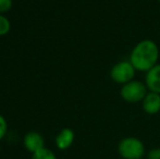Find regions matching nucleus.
I'll list each match as a JSON object with an SVG mask.
<instances>
[{
	"mask_svg": "<svg viewBox=\"0 0 160 159\" xmlns=\"http://www.w3.org/2000/svg\"><path fill=\"white\" fill-rule=\"evenodd\" d=\"M23 145L25 149L34 154L35 152L45 147V140L40 133L36 131H30L25 134L23 138Z\"/></svg>",
	"mask_w": 160,
	"mask_h": 159,
	"instance_id": "obj_5",
	"label": "nucleus"
},
{
	"mask_svg": "<svg viewBox=\"0 0 160 159\" xmlns=\"http://www.w3.org/2000/svg\"><path fill=\"white\" fill-rule=\"evenodd\" d=\"M159 56L160 51L157 42L152 39H143L132 49L128 60L136 71L147 73L158 64Z\"/></svg>",
	"mask_w": 160,
	"mask_h": 159,
	"instance_id": "obj_1",
	"label": "nucleus"
},
{
	"mask_svg": "<svg viewBox=\"0 0 160 159\" xmlns=\"http://www.w3.org/2000/svg\"><path fill=\"white\" fill-rule=\"evenodd\" d=\"M143 109L147 115L154 116L160 112V94L148 92L142 102Z\"/></svg>",
	"mask_w": 160,
	"mask_h": 159,
	"instance_id": "obj_7",
	"label": "nucleus"
},
{
	"mask_svg": "<svg viewBox=\"0 0 160 159\" xmlns=\"http://www.w3.org/2000/svg\"><path fill=\"white\" fill-rule=\"evenodd\" d=\"M159 2H160V0H159Z\"/></svg>",
	"mask_w": 160,
	"mask_h": 159,
	"instance_id": "obj_14",
	"label": "nucleus"
},
{
	"mask_svg": "<svg viewBox=\"0 0 160 159\" xmlns=\"http://www.w3.org/2000/svg\"><path fill=\"white\" fill-rule=\"evenodd\" d=\"M118 153L123 159H142L145 156V145L135 136H127L118 144Z\"/></svg>",
	"mask_w": 160,
	"mask_h": 159,
	"instance_id": "obj_2",
	"label": "nucleus"
},
{
	"mask_svg": "<svg viewBox=\"0 0 160 159\" xmlns=\"http://www.w3.org/2000/svg\"><path fill=\"white\" fill-rule=\"evenodd\" d=\"M148 92L149 91L145 83L133 80L122 85L120 89V96L124 102H130V104H136V102H143Z\"/></svg>",
	"mask_w": 160,
	"mask_h": 159,
	"instance_id": "obj_3",
	"label": "nucleus"
},
{
	"mask_svg": "<svg viewBox=\"0 0 160 159\" xmlns=\"http://www.w3.org/2000/svg\"><path fill=\"white\" fill-rule=\"evenodd\" d=\"M75 140V133L70 127H64L57 134L55 138L56 146L60 151H67L73 145Z\"/></svg>",
	"mask_w": 160,
	"mask_h": 159,
	"instance_id": "obj_6",
	"label": "nucleus"
},
{
	"mask_svg": "<svg viewBox=\"0 0 160 159\" xmlns=\"http://www.w3.org/2000/svg\"><path fill=\"white\" fill-rule=\"evenodd\" d=\"M7 132H8V123H7V120L4 119L3 116L0 115V141L4 138V136L7 135Z\"/></svg>",
	"mask_w": 160,
	"mask_h": 159,
	"instance_id": "obj_12",
	"label": "nucleus"
},
{
	"mask_svg": "<svg viewBox=\"0 0 160 159\" xmlns=\"http://www.w3.org/2000/svg\"><path fill=\"white\" fill-rule=\"evenodd\" d=\"M136 70L130 60H122L114 64L110 70V77L114 83L124 85L134 80Z\"/></svg>",
	"mask_w": 160,
	"mask_h": 159,
	"instance_id": "obj_4",
	"label": "nucleus"
},
{
	"mask_svg": "<svg viewBox=\"0 0 160 159\" xmlns=\"http://www.w3.org/2000/svg\"><path fill=\"white\" fill-rule=\"evenodd\" d=\"M13 6L12 0H0V14L9 12Z\"/></svg>",
	"mask_w": 160,
	"mask_h": 159,
	"instance_id": "obj_11",
	"label": "nucleus"
},
{
	"mask_svg": "<svg viewBox=\"0 0 160 159\" xmlns=\"http://www.w3.org/2000/svg\"><path fill=\"white\" fill-rule=\"evenodd\" d=\"M147 159H160V147H155L146 153Z\"/></svg>",
	"mask_w": 160,
	"mask_h": 159,
	"instance_id": "obj_13",
	"label": "nucleus"
},
{
	"mask_svg": "<svg viewBox=\"0 0 160 159\" xmlns=\"http://www.w3.org/2000/svg\"><path fill=\"white\" fill-rule=\"evenodd\" d=\"M11 30V23L7 17L0 14V37L7 35Z\"/></svg>",
	"mask_w": 160,
	"mask_h": 159,
	"instance_id": "obj_10",
	"label": "nucleus"
},
{
	"mask_svg": "<svg viewBox=\"0 0 160 159\" xmlns=\"http://www.w3.org/2000/svg\"><path fill=\"white\" fill-rule=\"evenodd\" d=\"M145 84L149 92L160 94V63L146 73Z\"/></svg>",
	"mask_w": 160,
	"mask_h": 159,
	"instance_id": "obj_8",
	"label": "nucleus"
},
{
	"mask_svg": "<svg viewBox=\"0 0 160 159\" xmlns=\"http://www.w3.org/2000/svg\"><path fill=\"white\" fill-rule=\"evenodd\" d=\"M32 159H57V156L51 149L44 147L32 154Z\"/></svg>",
	"mask_w": 160,
	"mask_h": 159,
	"instance_id": "obj_9",
	"label": "nucleus"
}]
</instances>
